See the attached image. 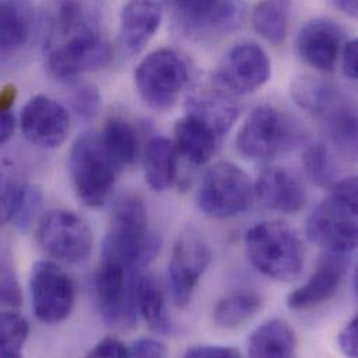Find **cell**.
I'll return each mask as SVG.
<instances>
[{"label": "cell", "mask_w": 358, "mask_h": 358, "mask_svg": "<svg viewBox=\"0 0 358 358\" xmlns=\"http://www.w3.org/2000/svg\"><path fill=\"white\" fill-rule=\"evenodd\" d=\"M36 240L45 254L66 264L87 259L94 243L88 223L67 209L45 213L38 224Z\"/></svg>", "instance_id": "9"}, {"label": "cell", "mask_w": 358, "mask_h": 358, "mask_svg": "<svg viewBox=\"0 0 358 358\" xmlns=\"http://www.w3.org/2000/svg\"><path fill=\"white\" fill-rule=\"evenodd\" d=\"M29 292L34 314L46 325L67 320L76 304V286L71 276L50 261H39L32 266Z\"/></svg>", "instance_id": "11"}, {"label": "cell", "mask_w": 358, "mask_h": 358, "mask_svg": "<svg viewBox=\"0 0 358 358\" xmlns=\"http://www.w3.org/2000/svg\"><path fill=\"white\" fill-rule=\"evenodd\" d=\"M106 21L105 0H48L42 15L48 73L70 80L106 67L113 56Z\"/></svg>", "instance_id": "1"}, {"label": "cell", "mask_w": 358, "mask_h": 358, "mask_svg": "<svg viewBox=\"0 0 358 358\" xmlns=\"http://www.w3.org/2000/svg\"><path fill=\"white\" fill-rule=\"evenodd\" d=\"M1 304L10 310H17L22 304V293L17 276L10 265L3 262L1 269Z\"/></svg>", "instance_id": "36"}, {"label": "cell", "mask_w": 358, "mask_h": 358, "mask_svg": "<svg viewBox=\"0 0 358 358\" xmlns=\"http://www.w3.org/2000/svg\"><path fill=\"white\" fill-rule=\"evenodd\" d=\"M346 272L345 255L328 252L321 258L310 279L287 296V307L293 311H310L324 306L336 296Z\"/></svg>", "instance_id": "15"}, {"label": "cell", "mask_w": 358, "mask_h": 358, "mask_svg": "<svg viewBox=\"0 0 358 358\" xmlns=\"http://www.w3.org/2000/svg\"><path fill=\"white\" fill-rule=\"evenodd\" d=\"M101 140L110 157L122 166L136 162L140 152V143L134 129L122 119H110L99 133Z\"/></svg>", "instance_id": "29"}, {"label": "cell", "mask_w": 358, "mask_h": 358, "mask_svg": "<svg viewBox=\"0 0 358 358\" xmlns=\"http://www.w3.org/2000/svg\"><path fill=\"white\" fill-rule=\"evenodd\" d=\"M264 306L262 299L251 292H237L223 297L213 308V324L220 329H237L254 320Z\"/></svg>", "instance_id": "28"}, {"label": "cell", "mask_w": 358, "mask_h": 358, "mask_svg": "<svg viewBox=\"0 0 358 358\" xmlns=\"http://www.w3.org/2000/svg\"><path fill=\"white\" fill-rule=\"evenodd\" d=\"M334 4L342 13L358 21V0H334Z\"/></svg>", "instance_id": "45"}, {"label": "cell", "mask_w": 358, "mask_h": 358, "mask_svg": "<svg viewBox=\"0 0 358 358\" xmlns=\"http://www.w3.org/2000/svg\"><path fill=\"white\" fill-rule=\"evenodd\" d=\"M355 290H356V294L358 297V266L356 272H355Z\"/></svg>", "instance_id": "46"}, {"label": "cell", "mask_w": 358, "mask_h": 358, "mask_svg": "<svg viewBox=\"0 0 358 358\" xmlns=\"http://www.w3.org/2000/svg\"><path fill=\"white\" fill-rule=\"evenodd\" d=\"M145 180L154 191H166L178 178V150L166 137H154L144 155Z\"/></svg>", "instance_id": "24"}, {"label": "cell", "mask_w": 358, "mask_h": 358, "mask_svg": "<svg viewBox=\"0 0 358 358\" xmlns=\"http://www.w3.org/2000/svg\"><path fill=\"white\" fill-rule=\"evenodd\" d=\"M136 87L141 99L151 109H172L188 81V70L172 49H158L145 56L134 73Z\"/></svg>", "instance_id": "8"}, {"label": "cell", "mask_w": 358, "mask_h": 358, "mask_svg": "<svg viewBox=\"0 0 358 358\" xmlns=\"http://www.w3.org/2000/svg\"><path fill=\"white\" fill-rule=\"evenodd\" d=\"M342 56L345 76L350 80L358 81V38L346 43Z\"/></svg>", "instance_id": "42"}, {"label": "cell", "mask_w": 358, "mask_h": 358, "mask_svg": "<svg viewBox=\"0 0 358 358\" xmlns=\"http://www.w3.org/2000/svg\"><path fill=\"white\" fill-rule=\"evenodd\" d=\"M130 357H150L161 358L166 356V348L164 343H161L157 339L151 338H143L136 341L130 348H129Z\"/></svg>", "instance_id": "40"}, {"label": "cell", "mask_w": 358, "mask_h": 358, "mask_svg": "<svg viewBox=\"0 0 358 358\" xmlns=\"http://www.w3.org/2000/svg\"><path fill=\"white\" fill-rule=\"evenodd\" d=\"M301 141V130L285 112L272 106L257 108L236 137L237 151L251 161H269L290 152Z\"/></svg>", "instance_id": "5"}, {"label": "cell", "mask_w": 358, "mask_h": 358, "mask_svg": "<svg viewBox=\"0 0 358 358\" xmlns=\"http://www.w3.org/2000/svg\"><path fill=\"white\" fill-rule=\"evenodd\" d=\"M292 0H261L252 11L251 24L265 41L280 45L289 32Z\"/></svg>", "instance_id": "27"}, {"label": "cell", "mask_w": 358, "mask_h": 358, "mask_svg": "<svg viewBox=\"0 0 358 358\" xmlns=\"http://www.w3.org/2000/svg\"><path fill=\"white\" fill-rule=\"evenodd\" d=\"M140 273L120 261L102 255L94 276L92 290L98 313L112 328L130 329L137 325L136 286Z\"/></svg>", "instance_id": "6"}, {"label": "cell", "mask_w": 358, "mask_h": 358, "mask_svg": "<svg viewBox=\"0 0 358 358\" xmlns=\"http://www.w3.org/2000/svg\"><path fill=\"white\" fill-rule=\"evenodd\" d=\"M71 106L77 116L84 120H92L101 112L102 95L92 84H80L71 95Z\"/></svg>", "instance_id": "35"}, {"label": "cell", "mask_w": 358, "mask_h": 358, "mask_svg": "<svg viewBox=\"0 0 358 358\" xmlns=\"http://www.w3.org/2000/svg\"><path fill=\"white\" fill-rule=\"evenodd\" d=\"M219 3L220 0H175V10L189 34L206 36Z\"/></svg>", "instance_id": "32"}, {"label": "cell", "mask_w": 358, "mask_h": 358, "mask_svg": "<svg viewBox=\"0 0 358 358\" xmlns=\"http://www.w3.org/2000/svg\"><path fill=\"white\" fill-rule=\"evenodd\" d=\"M15 130V117L14 115L8 112H1L0 117V143L6 144L11 137Z\"/></svg>", "instance_id": "43"}, {"label": "cell", "mask_w": 358, "mask_h": 358, "mask_svg": "<svg viewBox=\"0 0 358 358\" xmlns=\"http://www.w3.org/2000/svg\"><path fill=\"white\" fill-rule=\"evenodd\" d=\"M187 110L209 124L219 137L230 131L240 116L236 98L219 90L213 83L209 88L196 90L188 98Z\"/></svg>", "instance_id": "20"}, {"label": "cell", "mask_w": 358, "mask_h": 358, "mask_svg": "<svg viewBox=\"0 0 358 358\" xmlns=\"http://www.w3.org/2000/svg\"><path fill=\"white\" fill-rule=\"evenodd\" d=\"M210 259V250L198 231L185 229L180 233L168 265L172 297L180 310H185L189 306Z\"/></svg>", "instance_id": "12"}, {"label": "cell", "mask_w": 358, "mask_h": 358, "mask_svg": "<svg viewBox=\"0 0 358 358\" xmlns=\"http://www.w3.org/2000/svg\"><path fill=\"white\" fill-rule=\"evenodd\" d=\"M88 357H130L129 349L115 338H105L94 346L92 350L87 355Z\"/></svg>", "instance_id": "41"}, {"label": "cell", "mask_w": 358, "mask_h": 358, "mask_svg": "<svg viewBox=\"0 0 358 358\" xmlns=\"http://www.w3.org/2000/svg\"><path fill=\"white\" fill-rule=\"evenodd\" d=\"M271 74L272 64L265 49L254 42H243L223 56L212 83L223 92L238 98L262 88Z\"/></svg>", "instance_id": "10"}, {"label": "cell", "mask_w": 358, "mask_h": 358, "mask_svg": "<svg viewBox=\"0 0 358 358\" xmlns=\"http://www.w3.org/2000/svg\"><path fill=\"white\" fill-rule=\"evenodd\" d=\"M250 264L278 282L297 280L304 271V245L285 222L264 220L248 229L244 238Z\"/></svg>", "instance_id": "2"}, {"label": "cell", "mask_w": 358, "mask_h": 358, "mask_svg": "<svg viewBox=\"0 0 358 358\" xmlns=\"http://www.w3.org/2000/svg\"><path fill=\"white\" fill-rule=\"evenodd\" d=\"M343 29L335 21L315 18L303 25L296 48L300 57L320 71H332L338 63Z\"/></svg>", "instance_id": "16"}, {"label": "cell", "mask_w": 358, "mask_h": 358, "mask_svg": "<svg viewBox=\"0 0 358 358\" xmlns=\"http://www.w3.org/2000/svg\"><path fill=\"white\" fill-rule=\"evenodd\" d=\"M338 346L348 357H358V315L350 320L338 336Z\"/></svg>", "instance_id": "39"}, {"label": "cell", "mask_w": 358, "mask_h": 358, "mask_svg": "<svg viewBox=\"0 0 358 358\" xmlns=\"http://www.w3.org/2000/svg\"><path fill=\"white\" fill-rule=\"evenodd\" d=\"M306 233L327 252L345 255L358 248V216L332 195L313 209Z\"/></svg>", "instance_id": "13"}, {"label": "cell", "mask_w": 358, "mask_h": 358, "mask_svg": "<svg viewBox=\"0 0 358 358\" xmlns=\"http://www.w3.org/2000/svg\"><path fill=\"white\" fill-rule=\"evenodd\" d=\"M29 335V325L15 310L4 311L0 320V356L21 357Z\"/></svg>", "instance_id": "31"}, {"label": "cell", "mask_w": 358, "mask_h": 358, "mask_svg": "<svg viewBox=\"0 0 358 358\" xmlns=\"http://www.w3.org/2000/svg\"><path fill=\"white\" fill-rule=\"evenodd\" d=\"M303 165L306 173L320 187H331L335 181V166L332 157L327 147L322 144H314L304 152Z\"/></svg>", "instance_id": "34"}, {"label": "cell", "mask_w": 358, "mask_h": 358, "mask_svg": "<svg viewBox=\"0 0 358 358\" xmlns=\"http://www.w3.org/2000/svg\"><path fill=\"white\" fill-rule=\"evenodd\" d=\"M161 238L151 229L145 203L137 196L122 199L113 209L102 255L140 273L159 254Z\"/></svg>", "instance_id": "3"}, {"label": "cell", "mask_w": 358, "mask_h": 358, "mask_svg": "<svg viewBox=\"0 0 358 358\" xmlns=\"http://www.w3.org/2000/svg\"><path fill=\"white\" fill-rule=\"evenodd\" d=\"M338 94L335 87L314 77H301L292 85V96L294 102L317 119L321 117Z\"/></svg>", "instance_id": "30"}, {"label": "cell", "mask_w": 358, "mask_h": 358, "mask_svg": "<svg viewBox=\"0 0 358 358\" xmlns=\"http://www.w3.org/2000/svg\"><path fill=\"white\" fill-rule=\"evenodd\" d=\"M320 120L336 148L350 161L358 162V106L338 94Z\"/></svg>", "instance_id": "22"}, {"label": "cell", "mask_w": 358, "mask_h": 358, "mask_svg": "<svg viewBox=\"0 0 358 358\" xmlns=\"http://www.w3.org/2000/svg\"><path fill=\"white\" fill-rule=\"evenodd\" d=\"M245 15L247 6L244 0H220L206 36L229 35L240 29L245 21Z\"/></svg>", "instance_id": "33"}, {"label": "cell", "mask_w": 358, "mask_h": 358, "mask_svg": "<svg viewBox=\"0 0 358 358\" xmlns=\"http://www.w3.org/2000/svg\"><path fill=\"white\" fill-rule=\"evenodd\" d=\"M188 358H240L241 353L237 349L217 345H195L188 348L185 355Z\"/></svg>", "instance_id": "38"}, {"label": "cell", "mask_w": 358, "mask_h": 358, "mask_svg": "<svg viewBox=\"0 0 358 358\" xmlns=\"http://www.w3.org/2000/svg\"><path fill=\"white\" fill-rule=\"evenodd\" d=\"M17 98V90L14 85H6L3 90H1V94H0V110L1 112H8L13 105H14V101Z\"/></svg>", "instance_id": "44"}, {"label": "cell", "mask_w": 358, "mask_h": 358, "mask_svg": "<svg viewBox=\"0 0 358 358\" xmlns=\"http://www.w3.org/2000/svg\"><path fill=\"white\" fill-rule=\"evenodd\" d=\"M216 131L199 117L187 113L175 126V147L184 159L195 166L208 164L217 144Z\"/></svg>", "instance_id": "21"}, {"label": "cell", "mask_w": 358, "mask_h": 358, "mask_svg": "<svg viewBox=\"0 0 358 358\" xmlns=\"http://www.w3.org/2000/svg\"><path fill=\"white\" fill-rule=\"evenodd\" d=\"M164 17L158 0H127L120 13L119 42L129 55H137L154 38Z\"/></svg>", "instance_id": "17"}, {"label": "cell", "mask_w": 358, "mask_h": 358, "mask_svg": "<svg viewBox=\"0 0 358 358\" xmlns=\"http://www.w3.org/2000/svg\"><path fill=\"white\" fill-rule=\"evenodd\" d=\"M122 169L96 133L83 134L70 150L69 175L73 188L78 199L90 208L105 205Z\"/></svg>", "instance_id": "4"}, {"label": "cell", "mask_w": 358, "mask_h": 358, "mask_svg": "<svg viewBox=\"0 0 358 358\" xmlns=\"http://www.w3.org/2000/svg\"><path fill=\"white\" fill-rule=\"evenodd\" d=\"M255 185V198L268 209L297 213L307 202V189L294 173L283 168L265 169Z\"/></svg>", "instance_id": "18"}, {"label": "cell", "mask_w": 358, "mask_h": 358, "mask_svg": "<svg viewBox=\"0 0 358 358\" xmlns=\"http://www.w3.org/2000/svg\"><path fill=\"white\" fill-rule=\"evenodd\" d=\"M255 185L250 176L231 162H219L209 168L201 181L196 203L209 217L227 219L251 209Z\"/></svg>", "instance_id": "7"}, {"label": "cell", "mask_w": 358, "mask_h": 358, "mask_svg": "<svg viewBox=\"0 0 358 358\" xmlns=\"http://www.w3.org/2000/svg\"><path fill=\"white\" fill-rule=\"evenodd\" d=\"M42 205V194L35 185L21 181L3 171L1 184V219L27 231Z\"/></svg>", "instance_id": "19"}, {"label": "cell", "mask_w": 358, "mask_h": 358, "mask_svg": "<svg viewBox=\"0 0 358 358\" xmlns=\"http://www.w3.org/2000/svg\"><path fill=\"white\" fill-rule=\"evenodd\" d=\"M332 195L358 216V176L336 181L332 185Z\"/></svg>", "instance_id": "37"}, {"label": "cell", "mask_w": 358, "mask_h": 358, "mask_svg": "<svg viewBox=\"0 0 358 358\" xmlns=\"http://www.w3.org/2000/svg\"><path fill=\"white\" fill-rule=\"evenodd\" d=\"M20 126L32 145L55 150L64 144L70 134V116L57 101L36 95L22 108Z\"/></svg>", "instance_id": "14"}, {"label": "cell", "mask_w": 358, "mask_h": 358, "mask_svg": "<svg viewBox=\"0 0 358 358\" xmlns=\"http://www.w3.org/2000/svg\"><path fill=\"white\" fill-rule=\"evenodd\" d=\"M296 348L297 339L290 325L282 320H271L250 335L247 355L254 358L293 357Z\"/></svg>", "instance_id": "23"}, {"label": "cell", "mask_w": 358, "mask_h": 358, "mask_svg": "<svg viewBox=\"0 0 358 358\" xmlns=\"http://www.w3.org/2000/svg\"><path fill=\"white\" fill-rule=\"evenodd\" d=\"M31 35V13L27 4L4 0L0 8V49L3 56L20 50Z\"/></svg>", "instance_id": "26"}, {"label": "cell", "mask_w": 358, "mask_h": 358, "mask_svg": "<svg viewBox=\"0 0 358 358\" xmlns=\"http://www.w3.org/2000/svg\"><path fill=\"white\" fill-rule=\"evenodd\" d=\"M138 314L147 325L159 335H169L175 327L171 321L164 290L151 275H140L136 286Z\"/></svg>", "instance_id": "25"}]
</instances>
